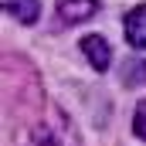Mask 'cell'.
<instances>
[{"label": "cell", "mask_w": 146, "mask_h": 146, "mask_svg": "<svg viewBox=\"0 0 146 146\" xmlns=\"http://www.w3.org/2000/svg\"><path fill=\"white\" fill-rule=\"evenodd\" d=\"M133 126H136V133L146 139V102H139V106H136V122H133Z\"/></svg>", "instance_id": "cell-6"}, {"label": "cell", "mask_w": 146, "mask_h": 146, "mask_svg": "<svg viewBox=\"0 0 146 146\" xmlns=\"http://www.w3.org/2000/svg\"><path fill=\"white\" fill-rule=\"evenodd\" d=\"M82 54L88 58V65L95 68V72H106L112 65V48H109V41L102 34H88V37H82Z\"/></svg>", "instance_id": "cell-1"}, {"label": "cell", "mask_w": 146, "mask_h": 146, "mask_svg": "<svg viewBox=\"0 0 146 146\" xmlns=\"http://www.w3.org/2000/svg\"><path fill=\"white\" fill-rule=\"evenodd\" d=\"M122 27H126V41L133 44V48H146V3L139 7H133L129 14H126V21H122Z\"/></svg>", "instance_id": "cell-2"}, {"label": "cell", "mask_w": 146, "mask_h": 146, "mask_svg": "<svg viewBox=\"0 0 146 146\" xmlns=\"http://www.w3.org/2000/svg\"><path fill=\"white\" fill-rule=\"evenodd\" d=\"M3 10L21 24H34L37 14H41V3L37 0H3Z\"/></svg>", "instance_id": "cell-4"}, {"label": "cell", "mask_w": 146, "mask_h": 146, "mask_svg": "<svg viewBox=\"0 0 146 146\" xmlns=\"http://www.w3.org/2000/svg\"><path fill=\"white\" fill-rule=\"evenodd\" d=\"M95 10H99V0H61L58 3V14L68 24H82V21L95 17Z\"/></svg>", "instance_id": "cell-3"}, {"label": "cell", "mask_w": 146, "mask_h": 146, "mask_svg": "<svg viewBox=\"0 0 146 146\" xmlns=\"http://www.w3.org/2000/svg\"><path fill=\"white\" fill-rule=\"evenodd\" d=\"M122 78H126L129 85H143L146 82V61L143 58H129L126 68H122Z\"/></svg>", "instance_id": "cell-5"}]
</instances>
